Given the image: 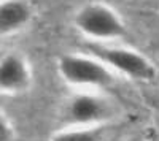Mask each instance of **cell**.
I'll list each match as a JSON object with an SVG mask.
<instances>
[{"instance_id":"6da1fadb","label":"cell","mask_w":159,"mask_h":141,"mask_svg":"<svg viewBox=\"0 0 159 141\" xmlns=\"http://www.w3.org/2000/svg\"><path fill=\"white\" fill-rule=\"evenodd\" d=\"M75 27L94 43H108L126 35V24L121 16L107 3L91 2L75 15Z\"/></svg>"},{"instance_id":"7a4b0ae2","label":"cell","mask_w":159,"mask_h":141,"mask_svg":"<svg viewBox=\"0 0 159 141\" xmlns=\"http://www.w3.org/2000/svg\"><path fill=\"white\" fill-rule=\"evenodd\" d=\"M57 71L69 86L80 89H102L115 81V73L92 54H64L57 60Z\"/></svg>"},{"instance_id":"3957f363","label":"cell","mask_w":159,"mask_h":141,"mask_svg":"<svg viewBox=\"0 0 159 141\" xmlns=\"http://www.w3.org/2000/svg\"><path fill=\"white\" fill-rule=\"evenodd\" d=\"M88 53L102 60L113 73H119L137 81H151L156 68L148 57L130 48L108 46L105 43H89Z\"/></svg>"},{"instance_id":"277c9868","label":"cell","mask_w":159,"mask_h":141,"mask_svg":"<svg viewBox=\"0 0 159 141\" xmlns=\"http://www.w3.org/2000/svg\"><path fill=\"white\" fill-rule=\"evenodd\" d=\"M115 116L111 101L97 94L78 92L69 98L64 109V118L69 127L105 125Z\"/></svg>"},{"instance_id":"5b68a950","label":"cell","mask_w":159,"mask_h":141,"mask_svg":"<svg viewBox=\"0 0 159 141\" xmlns=\"http://www.w3.org/2000/svg\"><path fill=\"white\" fill-rule=\"evenodd\" d=\"M30 86V68L22 56L8 53L0 57V91L16 94Z\"/></svg>"},{"instance_id":"8992f818","label":"cell","mask_w":159,"mask_h":141,"mask_svg":"<svg viewBox=\"0 0 159 141\" xmlns=\"http://www.w3.org/2000/svg\"><path fill=\"white\" fill-rule=\"evenodd\" d=\"M32 18V10L24 0H0V35L22 29Z\"/></svg>"},{"instance_id":"52a82bcc","label":"cell","mask_w":159,"mask_h":141,"mask_svg":"<svg viewBox=\"0 0 159 141\" xmlns=\"http://www.w3.org/2000/svg\"><path fill=\"white\" fill-rule=\"evenodd\" d=\"M107 136V127H67L65 130L57 132L51 141H103Z\"/></svg>"},{"instance_id":"ba28073f","label":"cell","mask_w":159,"mask_h":141,"mask_svg":"<svg viewBox=\"0 0 159 141\" xmlns=\"http://www.w3.org/2000/svg\"><path fill=\"white\" fill-rule=\"evenodd\" d=\"M0 141H13V129L2 113H0Z\"/></svg>"}]
</instances>
